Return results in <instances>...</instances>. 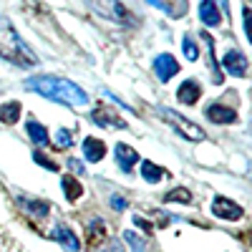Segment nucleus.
Listing matches in <instances>:
<instances>
[{
  "label": "nucleus",
  "mask_w": 252,
  "mask_h": 252,
  "mask_svg": "<svg viewBox=\"0 0 252 252\" xmlns=\"http://www.w3.org/2000/svg\"><path fill=\"white\" fill-rule=\"evenodd\" d=\"M26 89L46 96L51 101L66 103V106H71V109L89 106V94L81 91L76 83H71L66 78H58V76H33V78L26 81Z\"/></svg>",
  "instance_id": "f257e3e1"
},
{
  "label": "nucleus",
  "mask_w": 252,
  "mask_h": 252,
  "mask_svg": "<svg viewBox=\"0 0 252 252\" xmlns=\"http://www.w3.org/2000/svg\"><path fill=\"white\" fill-rule=\"evenodd\" d=\"M0 58H5L20 68H31L38 63L35 53L23 43V38L15 33V28L10 26V20L0 15Z\"/></svg>",
  "instance_id": "f03ea898"
},
{
  "label": "nucleus",
  "mask_w": 252,
  "mask_h": 252,
  "mask_svg": "<svg viewBox=\"0 0 252 252\" xmlns=\"http://www.w3.org/2000/svg\"><path fill=\"white\" fill-rule=\"evenodd\" d=\"M212 212H215V217H220V220L235 222V220H240V217L245 215V209H242L237 202L227 199V197H215V202H212Z\"/></svg>",
  "instance_id": "7ed1b4c3"
},
{
  "label": "nucleus",
  "mask_w": 252,
  "mask_h": 252,
  "mask_svg": "<svg viewBox=\"0 0 252 252\" xmlns=\"http://www.w3.org/2000/svg\"><path fill=\"white\" fill-rule=\"evenodd\" d=\"M166 119H172L174 124H177V131L182 134V136H187L189 141H202L204 139V131L199 129L197 124H192V121H187L184 116H179L177 111H161Z\"/></svg>",
  "instance_id": "20e7f679"
},
{
  "label": "nucleus",
  "mask_w": 252,
  "mask_h": 252,
  "mask_svg": "<svg viewBox=\"0 0 252 252\" xmlns=\"http://www.w3.org/2000/svg\"><path fill=\"white\" fill-rule=\"evenodd\" d=\"M154 73L161 83H166L169 78H174L179 73V66H177V58L172 53H161L157 61H154Z\"/></svg>",
  "instance_id": "39448f33"
},
{
  "label": "nucleus",
  "mask_w": 252,
  "mask_h": 252,
  "mask_svg": "<svg viewBox=\"0 0 252 252\" xmlns=\"http://www.w3.org/2000/svg\"><path fill=\"white\" fill-rule=\"evenodd\" d=\"M222 66L227 73H232V76H247V68H250V63L247 58L240 53V51H229L222 61Z\"/></svg>",
  "instance_id": "423d86ee"
},
{
  "label": "nucleus",
  "mask_w": 252,
  "mask_h": 252,
  "mask_svg": "<svg viewBox=\"0 0 252 252\" xmlns=\"http://www.w3.org/2000/svg\"><path fill=\"white\" fill-rule=\"evenodd\" d=\"M91 119L98 124V126H103L106 129V124L109 126H114V129H126V124L111 111V106H101V109H94V114H91Z\"/></svg>",
  "instance_id": "0eeeda50"
},
{
  "label": "nucleus",
  "mask_w": 252,
  "mask_h": 252,
  "mask_svg": "<svg viewBox=\"0 0 252 252\" xmlns=\"http://www.w3.org/2000/svg\"><path fill=\"white\" fill-rule=\"evenodd\" d=\"M51 237H53L56 242H61L63 250H68V252H78V247H81V245H78V237L71 232L68 227H63V224H58V227L53 229Z\"/></svg>",
  "instance_id": "6e6552de"
},
{
  "label": "nucleus",
  "mask_w": 252,
  "mask_h": 252,
  "mask_svg": "<svg viewBox=\"0 0 252 252\" xmlns=\"http://www.w3.org/2000/svg\"><path fill=\"white\" fill-rule=\"evenodd\" d=\"M199 94H202L199 83H197L194 78H189V81H184L182 86H179L177 98H179L182 103H187V106H192V103H197V101H199Z\"/></svg>",
  "instance_id": "1a4fd4ad"
},
{
  "label": "nucleus",
  "mask_w": 252,
  "mask_h": 252,
  "mask_svg": "<svg viewBox=\"0 0 252 252\" xmlns=\"http://www.w3.org/2000/svg\"><path fill=\"white\" fill-rule=\"evenodd\" d=\"M207 119L212 124H232L237 119V114H235V109H227L222 103H212V106L207 109Z\"/></svg>",
  "instance_id": "9d476101"
},
{
  "label": "nucleus",
  "mask_w": 252,
  "mask_h": 252,
  "mask_svg": "<svg viewBox=\"0 0 252 252\" xmlns=\"http://www.w3.org/2000/svg\"><path fill=\"white\" fill-rule=\"evenodd\" d=\"M103 242H106V224L96 220L94 224L86 227V245H89L91 250H98Z\"/></svg>",
  "instance_id": "9b49d317"
},
{
  "label": "nucleus",
  "mask_w": 252,
  "mask_h": 252,
  "mask_svg": "<svg viewBox=\"0 0 252 252\" xmlns=\"http://www.w3.org/2000/svg\"><path fill=\"white\" fill-rule=\"evenodd\" d=\"M116 161H119V166L124 172H131V166L139 161V154L129 144H116Z\"/></svg>",
  "instance_id": "f8f14e48"
},
{
  "label": "nucleus",
  "mask_w": 252,
  "mask_h": 252,
  "mask_svg": "<svg viewBox=\"0 0 252 252\" xmlns=\"http://www.w3.org/2000/svg\"><path fill=\"white\" fill-rule=\"evenodd\" d=\"M83 154H86L89 161H101L103 154H106V144H103L101 139H94V136H86V141H83Z\"/></svg>",
  "instance_id": "ddd939ff"
},
{
  "label": "nucleus",
  "mask_w": 252,
  "mask_h": 252,
  "mask_svg": "<svg viewBox=\"0 0 252 252\" xmlns=\"http://www.w3.org/2000/svg\"><path fill=\"white\" fill-rule=\"evenodd\" d=\"M164 174H166L164 166H157V164H152V161H141V177H144L146 182H149V184L161 182V179H164Z\"/></svg>",
  "instance_id": "4468645a"
},
{
  "label": "nucleus",
  "mask_w": 252,
  "mask_h": 252,
  "mask_svg": "<svg viewBox=\"0 0 252 252\" xmlns=\"http://www.w3.org/2000/svg\"><path fill=\"white\" fill-rule=\"evenodd\" d=\"M199 18L204 20L207 26H220L222 23V15L217 10V3H202L199 5Z\"/></svg>",
  "instance_id": "2eb2a0df"
},
{
  "label": "nucleus",
  "mask_w": 252,
  "mask_h": 252,
  "mask_svg": "<svg viewBox=\"0 0 252 252\" xmlns=\"http://www.w3.org/2000/svg\"><path fill=\"white\" fill-rule=\"evenodd\" d=\"M26 129H28V136H31L38 146H48V131H46V126H40V124H35V121H28Z\"/></svg>",
  "instance_id": "dca6fc26"
},
{
  "label": "nucleus",
  "mask_w": 252,
  "mask_h": 252,
  "mask_svg": "<svg viewBox=\"0 0 252 252\" xmlns=\"http://www.w3.org/2000/svg\"><path fill=\"white\" fill-rule=\"evenodd\" d=\"M18 119H20V103L18 101H10V103H3V106H0V121L15 124Z\"/></svg>",
  "instance_id": "f3484780"
},
{
  "label": "nucleus",
  "mask_w": 252,
  "mask_h": 252,
  "mask_svg": "<svg viewBox=\"0 0 252 252\" xmlns=\"http://www.w3.org/2000/svg\"><path fill=\"white\" fill-rule=\"evenodd\" d=\"M20 204H23L28 212H33V215H38V217H46L48 212H51V204L48 202H38V199H23L20 197Z\"/></svg>",
  "instance_id": "a211bd4d"
},
{
  "label": "nucleus",
  "mask_w": 252,
  "mask_h": 252,
  "mask_svg": "<svg viewBox=\"0 0 252 252\" xmlns=\"http://www.w3.org/2000/svg\"><path fill=\"white\" fill-rule=\"evenodd\" d=\"M61 184H63V192H66V197H68L71 202H73V199H78V197L83 194V187H81L73 177H68V174L63 177V182H61Z\"/></svg>",
  "instance_id": "6ab92c4d"
},
{
  "label": "nucleus",
  "mask_w": 252,
  "mask_h": 252,
  "mask_svg": "<svg viewBox=\"0 0 252 252\" xmlns=\"http://www.w3.org/2000/svg\"><path fill=\"white\" fill-rule=\"evenodd\" d=\"M189 199H192V194L187 192V187H179V189H172L169 194H166V202H182V204H187Z\"/></svg>",
  "instance_id": "aec40b11"
},
{
  "label": "nucleus",
  "mask_w": 252,
  "mask_h": 252,
  "mask_svg": "<svg viewBox=\"0 0 252 252\" xmlns=\"http://www.w3.org/2000/svg\"><path fill=\"white\" fill-rule=\"evenodd\" d=\"M124 240L131 245V252H144V247H146V242L139 235H134V232H124Z\"/></svg>",
  "instance_id": "412c9836"
},
{
  "label": "nucleus",
  "mask_w": 252,
  "mask_h": 252,
  "mask_svg": "<svg viewBox=\"0 0 252 252\" xmlns=\"http://www.w3.org/2000/svg\"><path fill=\"white\" fill-rule=\"evenodd\" d=\"M184 56L189 58V61H197L199 58V51H197V46H194V40L192 38H184Z\"/></svg>",
  "instance_id": "4be33fe9"
},
{
  "label": "nucleus",
  "mask_w": 252,
  "mask_h": 252,
  "mask_svg": "<svg viewBox=\"0 0 252 252\" xmlns=\"http://www.w3.org/2000/svg\"><path fill=\"white\" fill-rule=\"evenodd\" d=\"M71 144H73V139H71V134H68L66 129H61V131L56 134V146H58V149H68Z\"/></svg>",
  "instance_id": "5701e85b"
},
{
  "label": "nucleus",
  "mask_w": 252,
  "mask_h": 252,
  "mask_svg": "<svg viewBox=\"0 0 252 252\" xmlns=\"http://www.w3.org/2000/svg\"><path fill=\"white\" fill-rule=\"evenodd\" d=\"M35 161H38V164H43L46 169H51V172H56V169H58V164H53L51 159H46V157L40 154V152H35Z\"/></svg>",
  "instance_id": "b1692460"
},
{
  "label": "nucleus",
  "mask_w": 252,
  "mask_h": 252,
  "mask_svg": "<svg viewBox=\"0 0 252 252\" xmlns=\"http://www.w3.org/2000/svg\"><path fill=\"white\" fill-rule=\"evenodd\" d=\"M134 222H136V224L144 229V232H152V224H149V222H144L141 217H134Z\"/></svg>",
  "instance_id": "393cba45"
},
{
  "label": "nucleus",
  "mask_w": 252,
  "mask_h": 252,
  "mask_svg": "<svg viewBox=\"0 0 252 252\" xmlns=\"http://www.w3.org/2000/svg\"><path fill=\"white\" fill-rule=\"evenodd\" d=\"M68 166H71V169H73V172H76V174H81V172H83V166H81V164H78V161H73V159H71V161H68Z\"/></svg>",
  "instance_id": "a878e982"
},
{
  "label": "nucleus",
  "mask_w": 252,
  "mask_h": 252,
  "mask_svg": "<svg viewBox=\"0 0 252 252\" xmlns=\"http://www.w3.org/2000/svg\"><path fill=\"white\" fill-rule=\"evenodd\" d=\"M111 204H114V209H124V199H121V197H114Z\"/></svg>",
  "instance_id": "bb28decb"
},
{
  "label": "nucleus",
  "mask_w": 252,
  "mask_h": 252,
  "mask_svg": "<svg viewBox=\"0 0 252 252\" xmlns=\"http://www.w3.org/2000/svg\"><path fill=\"white\" fill-rule=\"evenodd\" d=\"M109 252H121V247L119 245H109Z\"/></svg>",
  "instance_id": "cd10ccee"
}]
</instances>
